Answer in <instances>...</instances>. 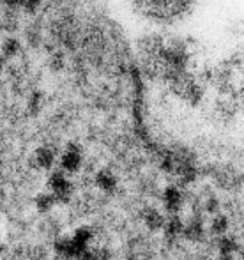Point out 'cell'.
Returning <instances> with one entry per match:
<instances>
[{"label":"cell","instance_id":"1","mask_svg":"<svg viewBox=\"0 0 244 260\" xmlns=\"http://www.w3.org/2000/svg\"><path fill=\"white\" fill-rule=\"evenodd\" d=\"M136 13L156 23H172L191 11L196 0H129Z\"/></svg>","mask_w":244,"mask_h":260},{"label":"cell","instance_id":"2","mask_svg":"<svg viewBox=\"0 0 244 260\" xmlns=\"http://www.w3.org/2000/svg\"><path fill=\"white\" fill-rule=\"evenodd\" d=\"M2 68H4V55L0 52V71H2Z\"/></svg>","mask_w":244,"mask_h":260}]
</instances>
